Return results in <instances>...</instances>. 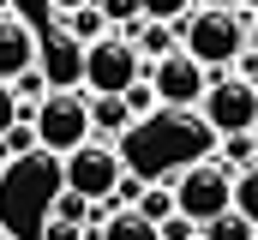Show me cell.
Returning a JSON list of instances; mask_svg holds the SVG:
<instances>
[{
	"mask_svg": "<svg viewBox=\"0 0 258 240\" xmlns=\"http://www.w3.org/2000/svg\"><path fill=\"white\" fill-rule=\"evenodd\" d=\"M246 24L252 18H240L234 6H192L180 18V48L198 54L210 72H228L234 60L246 54Z\"/></svg>",
	"mask_w": 258,
	"mask_h": 240,
	"instance_id": "obj_1",
	"label": "cell"
},
{
	"mask_svg": "<svg viewBox=\"0 0 258 240\" xmlns=\"http://www.w3.org/2000/svg\"><path fill=\"white\" fill-rule=\"evenodd\" d=\"M60 180L72 186V192H84V198L108 204V198H120L126 162H120L114 138H84V144H72V150L60 156Z\"/></svg>",
	"mask_w": 258,
	"mask_h": 240,
	"instance_id": "obj_2",
	"label": "cell"
},
{
	"mask_svg": "<svg viewBox=\"0 0 258 240\" xmlns=\"http://www.w3.org/2000/svg\"><path fill=\"white\" fill-rule=\"evenodd\" d=\"M198 114L204 126L216 132V138H228V132H258V84L246 72H210V90H204V102H198Z\"/></svg>",
	"mask_w": 258,
	"mask_h": 240,
	"instance_id": "obj_3",
	"label": "cell"
},
{
	"mask_svg": "<svg viewBox=\"0 0 258 240\" xmlns=\"http://www.w3.org/2000/svg\"><path fill=\"white\" fill-rule=\"evenodd\" d=\"M138 78H144V54H138V42H132L126 30H102V36L84 48V90L120 96Z\"/></svg>",
	"mask_w": 258,
	"mask_h": 240,
	"instance_id": "obj_4",
	"label": "cell"
},
{
	"mask_svg": "<svg viewBox=\"0 0 258 240\" xmlns=\"http://www.w3.org/2000/svg\"><path fill=\"white\" fill-rule=\"evenodd\" d=\"M168 186H174L180 216H192V222H210V216H222V210L234 204V168H228L222 156L174 168V180H168Z\"/></svg>",
	"mask_w": 258,
	"mask_h": 240,
	"instance_id": "obj_5",
	"label": "cell"
},
{
	"mask_svg": "<svg viewBox=\"0 0 258 240\" xmlns=\"http://www.w3.org/2000/svg\"><path fill=\"white\" fill-rule=\"evenodd\" d=\"M84 138H96V126H90V96H84V90H48V96L36 102V144L54 150V156H66V150L84 144Z\"/></svg>",
	"mask_w": 258,
	"mask_h": 240,
	"instance_id": "obj_6",
	"label": "cell"
},
{
	"mask_svg": "<svg viewBox=\"0 0 258 240\" xmlns=\"http://www.w3.org/2000/svg\"><path fill=\"white\" fill-rule=\"evenodd\" d=\"M144 78L156 84V96H162V108H174V114H186L204 102V90H210V66L186 48H168V54H156L144 66Z\"/></svg>",
	"mask_w": 258,
	"mask_h": 240,
	"instance_id": "obj_7",
	"label": "cell"
},
{
	"mask_svg": "<svg viewBox=\"0 0 258 240\" xmlns=\"http://www.w3.org/2000/svg\"><path fill=\"white\" fill-rule=\"evenodd\" d=\"M36 66H42L48 90H84V42H78L72 30H54V36H42V48H36Z\"/></svg>",
	"mask_w": 258,
	"mask_h": 240,
	"instance_id": "obj_8",
	"label": "cell"
},
{
	"mask_svg": "<svg viewBox=\"0 0 258 240\" xmlns=\"http://www.w3.org/2000/svg\"><path fill=\"white\" fill-rule=\"evenodd\" d=\"M36 48H42L36 24L18 18V12H0V78H6V84H12L24 66H36Z\"/></svg>",
	"mask_w": 258,
	"mask_h": 240,
	"instance_id": "obj_9",
	"label": "cell"
},
{
	"mask_svg": "<svg viewBox=\"0 0 258 240\" xmlns=\"http://www.w3.org/2000/svg\"><path fill=\"white\" fill-rule=\"evenodd\" d=\"M126 36L138 42L144 66H150L156 54H168V48H180V24H168V18H138V24H126Z\"/></svg>",
	"mask_w": 258,
	"mask_h": 240,
	"instance_id": "obj_10",
	"label": "cell"
},
{
	"mask_svg": "<svg viewBox=\"0 0 258 240\" xmlns=\"http://www.w3.org/2000/svg\"><path fill=\"white\" fill-rule=\"evenodd\" d=\"M96 240H162V222H150L138 204H126V210H114V216L96 228Z\"/></svg>",
	"mask_w": 258,
	"mask_h": 240,
	"instance_id": "obj_11",
	"label": "cell"
},
{
	"mask_svg": "<svg viewBox=\"0 0 258 240\" xmlns=\"http://www.w3.org/2000/svg\"><path fill=\"white\" fill-rule=\"evenodd\" d=\"M90 126H96V138H120L132 126L126 96H96V90H90Z\"/></svg>",
	"mask_w": 258,
	"mask_h": 240,
	"instance_id": "obj_12",
	"label": "cell"
},
{
	"mask_svg": "<svg viewBox=\"0 0 258 240\" xmlns=\"http://www.w3.org/2000/svg\"><path fill=\"white\" fill-rule=\"evenodd\" d=\"M54 18H60V30H72V36H78L84 48H90V42H96L102 30H114V24H108V12H102L96 0H84V6H72V12H54Z\"/></svg>",
	"mask_w": 258,
	"mask_h": 240,
	"instance_id": "obj_13",
	"label": "cell"
},
{
	"mask_svg": "<svg viewBox=\"0 0 258 240\" xmlns=\"http://www.w3.org/2000/svg\"><path fill=\"white\" fill-rule=\"evenodd\" d=\"M198 234H204V240H252V234H258V222H252V216H240V210L228 204L222 216H210V222H198Z\"/></svg>",
	"mask_w": 258,
	"mask_h": 240,
	"instance_id": "obj_14",
	"label": "cell"
},
{
	"mask_svg": "<svg viewBox=\"0 0 258 240\" xmlns=\"http://www.w3.org/2000/svg\"><path fill=\"white\" fill-rule=\"evenodd\" d=\"M132 204H138V210H144V216H150V222H168V216H174V210H180V204H174V186H168V180H144V186H138V198H132Z\"/></svg>",
	"mask_w": 258,
	"mask_h": 240,
	"instance_id": "obj_15",
	"label": "cell"
},
{
	"mask_svg": "<svg viewBox=\"0 0 258 240\" xmlns=\"http://www.w3.org/2000/svg\"><path fill=\"white\" fill-rule=\"evenodd\" d=\"M30 150H42V144H36V120L24 114V120H12V126L0 132V162H18V156H30Z\"/></svg>",
	"mask_w": 258,
	"mask_h": 240,
	"instance_id": "obj_16",
	"label": "cell"
},
{
	"mask_svg": "<svg viewBox=\"0 0 258 240\" xmlns=\"http://www.w3.org/2000/svg\"><path fill=\"white\" fill-rule=\"evenodd\" d=\"M120 96H126V108H132V126H150V120L162 114V96H156V84H150V78H138V84L120 90Z\"/></svg>",
	"mask_w": 258,
	"mask_h": 240,
	"instance_id": "obj_17",
	"label": "cell"
},
{
	"mask_svg": "<svg viewBox=\"0 0 258 240\" xmlns=\"http://www.w3.org/2000/svg\"><path fill=\"white\" fill-rule=\"evenodd\" d=\"M48 216H66V222H90V216H96V198H84V192L60 186V192H54V204H48Z\"/></svg>",
	"mask_w": 258,
	"mask_h": 240,
	"instance_id": "obj_18",
	"label": "cell"
},
{
	"mask_svg": "<svg viewBox=\"0 0 258 240\" xmlns=\"http://www.w3.org/2000/svg\"><path fill=\"white\" fill-rule=\"evenodd\" d=\"M234 210L258 222V162H246V168H234Z\"/></svg>",
	"mask_w": 258,
	"mask_h": 240,
	"instance_id": "obj_19",
	"label": "cell"
},
{
	"mask_svg": "<svg viewBox=\"0 0 258 240\" xmlns=\"http://www.w3.org/2000/svg\"><path fill=\"white\" fill-rule=\"evenodd\" d=\"M222 162H228V168L258 162V138H252V132H228V138H222Z\"/></svg>",
	"mask_w": 258,
	"mask_h": 240,
	"instance_id": "obj_20",
	"label": "cell"
},
{
	"mask_svg": "<svg viewBox=\"0 0 258 240\" xmlns=\"http://www.w3.org/2000/svg\"><path fill=\"white\" fill-rule=\"evenodd\" d=\"M138 12H144V18H168V24H180V18L192 12V0H138Z\"/></svg>",
	"mask_w": 258,
	"mask_h": 240,
	"instance_id": "obj_21",
	"label": "cell"
},
{
	"mask_svg": "<svg viewBox=\"0 0 258 240\" xmlns=\"http://www.w3.org/2000/svg\"><path fill=\"white\" fill-rule=\"evenodd\" d=\"M96 6L108 12V24H114V30H126V24H138V18H144V12H138V0H96Z\"/></svg>",
	"mask_w": 258,
	"mask_h": 240,
	"instance_id": "obj_22",
	"label": "cell"
},
{
	"mask_svg": "<svg viewBox=\"0 0 258 240\" xmlns=\"http://www.w3.org/2000/svg\"><path fill=\"white\" fill-rule=\"evenodd\" d=\"M36 240H84V222H66V216H48Z\"/></svg>",
	"mask_w": 258,
	"mask_h": 240,
	"instance_id": "obj_23",
	"label": "cell"
},
{
	"mask_svg": "<svg viewBox=\"0 0 258 240\" xmlns=\"http://www.w3.org/2000/svg\"><path fill=\"white\" fill-rule=\"evenodd\" d=\"M12 120H24V102H18V90H12V84L0 78V132H6Z\"/></svg>",
	"mask_w": 258,
	"mask_h": 240,
	"instance_id": "obj_24",
	"label": "cell"
},
{
	"mask_svg": "<svg viewBox=\"0 0 258 240\" xmlns=\"http://www.w3.org/2000/svg\"><path fill=\"white\" fill-rule=\"evenodd\" d=\"M6 6H12V12H18V18H30V24H36V18H48V12H54V0H6Z\"/></svg>",
	"mask_w": 258,
	"mask_h": 240,
	"instance_id": "obj_25",
	"label": "cell"
},
{
	"mask_svg": "<svg viewBox=\"0 0 258 240\" xmlns=\"http://www.w3.org/2000/svg\"><path fill=\"white\" fill-rule=\"evenodd\" d=\"M246 48L258 54V12H252V24H246Z\"/></svg>",
	"mask_w": 258,
	"mask_h": 240,
	"instance_id": "obj_26",
	"label": "cell"
},
{
	"mask_svg": "<svg viewBox=\"0 0 258 240\" xmlns=\"http://www.w3.org/2000/svg\"><path fill=\"white\" fill-rule=\"evenodd\" d=\"M72 6H84V0H54V12H72Z\"/></svg>",
	"mask_w": 258,
	"mask_h": 240,
	"instance_id": "obj_27",
	"label": "cell"
},
{
	"mask_svg": "<svg viewBox=\"0 0 258 240\" xmlns=\"http://www.w3.org/2000/svg\"><path fill=\"white\" fill-rule=\"evenodd\" d=\"M192 240H204V234H192Z\"/></svg>",
	"mask_w": 258,
	"mask_h": 240,
	"instance_id": "obj_28",
	"label": "cell"
},
{
	"mask_svg": "<svg viewBox=\"0 0 258 240\" xmlns=\"http://www.w3.org/2000/svg\"><path fill=\"white\" fill-rule=\"evenodd\" d=\"M0 240H6V234H0Z\"/></svg>",
	"mask_w": 258,
	"mask_h": 240,
	"instance_id": "obj_29",
	"label": "cell"
},
{
	"mask_svg": "<svg viewBox=\"0 0 258 240\" xmlns=\"http://www.w3.org/2000/svg\"><path fill=\"white\" fill-rule=\"evenodd\" d=\"M252 240H258V234H252Z\"/></svg>",
	"mask_w": 258,
	"mask_h": 240,
	"instance_id": "obj_30",
	"label": "cell"
}]
</instances>
